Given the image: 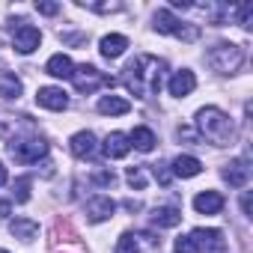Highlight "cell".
Masks as SVG:
<instances>
[{
    "mask_svg": "<svg viewBox=\"0 0 253 253\" xmlns=\"http://www.w3.org/2000/svg\"><path fill=\"white\" fill-rule=\"evenodd\" d=\"M128 110H131L128 98H119V95H101L98 98V113H104V116H122Z\"/></svg>",
    "mask_w": 253,
    "mask_h": 253,
    "instance_id": "obj_19",
    "label": "cell"
},
{
    "mask_svg": "<svg viewBox=\"0 0 253 253\" xmlns=\"http://www.w3.org/2000/svg\"><path fill=\"white\" fill-rule=\"evenodd\" d=\"M81 6H89L95 12H116L119 9V3H81Z\"/></svg>",
    "mask_w": 253,
    "mask_h": 253,
    "instance_id": "obj_30",
    "label": "cell"
},
{
    "mask_svg": "<svg viewBox=\"0 0 253 253\" xmlns=\"http://www.w3.org/2000/svg\"><path fill=\"white\" fill-rule=\"evenodd\" d=\"M128 152H131V140H128V134L113 131V134L104 137V155H107V158H125Z\"/></svg>",
    "mask_w": 253,
    "mask_h": 253,
    "instance_id": "obj_13",
    "label": "cell"
},
{
    "mask_svg": "<svg viewBox=\"0 0 253 253\" xmlns=\"http://www.w3.org/2000/svg\"><path fill=\"white\" fill-rule=\"evenodd\" d=\"M194 86H197V78H194V72H188V69L176 72V75L170 78V84H167L170 95H176V98H182V95H191V92H194Z\"/></svg>",
    "mask_w": 253,
    "mask_h": 253,
    "instance_id": "obj_14",
    "label": "cell"
},
{
    "mask_svg": "<svg viewBox=\"0 0 253 253\" xmlns=\"http://www.w3.org/2000/svg\"><path fill=\"white\" fill-rule=\"evenodd\" d=\"M92 185L113 188V185H116V176H113V170H95V173H92Z\"/></svg>",
    "mask_w": 253,
    "mask_h": 253,
    "instance_id": "obj_27",
    "label": "cell"
},
{
    "mask_svg": "<svg viewBox=\"0 0 253 253\" xmlns=\"http://www.w3.org/2000/svg\"><path fill=\"white\" fill-rule=\"evenodd\" d=\"M9 155L18 164H36L39 158L48 155V143L42 137H27V140H12L9 143Z\"/></svg>",
    "mask_w": 253,
    "mask_h": 253,
    "instance_id": "obj_6",
    "label": "cell"
},
{
    "mask_svg": "<svg viewBox=\"0 0 253 253\" xmlns=\"http://www.w3.org/2000/svg\"><path fill=\"white\" fill-rule=\"evenodd\" d=\"M125 179H128V185H131V188H137V191H143V188H146V173H143V167H128Z\"/></svg>",
    "mask_w": 253,
    "mask_h": 253,
    "instance_id": "obj_25",
    "label": "cell"
},
{
    "mask_svg": "<svg viewBox=\"0 0 253 253\" xmlns=\"http://www.w3.org/2000/svg\"><path fill=\"white\" fill-rule=\"evenodd\" d=\"M217 250H223V232L220 229L197 226L191 235L176 238V253H217Z\"/></svg>",
    "mask_w": 253,
    "mask_h": 253,
    "instance_id": "obj_3",
    "label": "cell"
},
{
    "mask_svg": "<svg viewBox=\"0 0 253 253\" xmlns=\"http://www.w3.org/2000/svg\"><path fill=\"white\" fill-rule=\"evenodd\" d=\"M9 211H12V206H9V203H6V200H0V217H6V214H9Z\"/></svg>",
    "mask_w": 253,
    "mask_h": 253,
    "instance_id": "obj_33",
    "label": "cell"
},
{
    "mask_svg": "<svg viewBox=\"0 0 253 253\" xmlns=\"http://www.w3.org/2000/svg\"><path fill=\"white\" fill-rule=\"evenodd\" d=\"M164 60L152 57V54H140L134 57L128 66H125V75H122V84L134 98H149L161 89V75H164Z\"/></svg>",
    "mask_w": 253,
    "mask_h": 253,
    "instance_id": "obj_1",
    "label": "cell"
},
{
    "mask_svg": "<svg viewBox=\"0 0 253 253\" xmlns=\"http://www.w3.org/2000/svg\"><path fill=\"white\" fill-rule=\"evenodd\" d=\"M152 223H155L158 229H173V226L182 223V211L173 209V206H161V209L152 211Z\"/></svg>",
    "mask_w": 253,
    "mask_h": 253,
    "instance_id": "obj_18",
    "label": "cell"
},
{
    "mask_svg": "<svg viewBox=\"0 0 253 253\" xmlns=\"http://www.w3.org/2000/svg\"><path fill=\"white\" fill-rule=\"evenodd\" d=\"M116 253H161V238L149 229H134V232H122Z\"/></svg>",
    "mask_w": 253,
    "mask_h": 253,
    "instance_id": "obj_4",
    "label": "cell"
},
{
    "mask_svg": "<svg viewBox=\"0 0 253 253\" xmlns=\"http://www.w3.org/2000/svg\"><path fill=\"white\" fill-rule=\"evenodd\" d=\"M36 9H39L42 15H57V12H60V3H36Z\"/></svg>",
    "mask_w": 253,
    "mask_h": 253,
    "instance_id": "obj_31",
    "label": "cell"
},
{
    "mask_svg": "<svg viewBox=\"0 0 253 253\" xmlns=\"http://www.w3.org/2000/svg\"><path fill=\"white\" fill-rule=\"evenodd\" d=\"M155 30H158V33H167V36H179V39H185V42H194V39L200 36L197 27L182 24V21H179L173 12H167V9H158V12H155Z\"/></svg>",
    "mask_w": 253,
    "mask_h": 253,
    "instance_id": "obj_7",
    "label": "cell"
},
{
    "mask_svg": "<svg viewBox=\"0 0 253 253\" xmlns=\"http://www.w3.org/2000/svg\"><path fill=\"white\" fill-rule=\"evenodd\" d=\"M128 140H131V146L134 149H140V152H152L155 149V134H152V128H134L131 134H128Z\"/></svg>",
    "mask_w": 253,
    "mask_h": 253,
    "instance_id": "obj_23",
    "label": "cell"
},
{
    "mask_svg": "<svg viewBox=\"0 0 253 253\" xmlns=\"http://www.w3.org/2000/svg\"><path fill=\"white\" fill-rule=\"evenodd\" d=\"M200 170H203V164H200V158H194V155H179V158L173 161V176L194 179V176H200Z\"/></svg>",
    "mask_w": 253,
    "mask_h": 253,
    "instance_id": "obj_20",
    "label": "cell"
},
{
    "mask_svg": "<svg viewBox=\"0 0 253 253\" xmlns=\"http://www.w3.org/2000/svg\"><path fill=\"white\" fill-rule=\"evenodd\" d=\"M0 253H6V250H0Z\"/></svg>",
    "mask_w": 253,
    "mask_h": 253,
    "instance_id": "obj_37",
    "label": "cell"
},
{
    "mask_svg": "<svg viewBox=\"0 0 253 253\" xmlns=\"http://www.w3.org/2000/svg\"><path fill=\"white\" fill-rule=\"evenodd\" d=\"M69 149H72V155H75V158H92V155L98 152L95 134H92V131H78V134L72 137Z\"/></svg>",
    "mask_w": 253,
    "mask_h": 253,
    "instance_id": "obj_12",
    "label": "cell"
},
{
    "mask_svg": "<svg viewBox=\"0 0 253 253\" xmlns=\"http://www.w3.org/2000/svg\"><path fill=\"white\" fill-rule=\"evenodd\" d=\"M113 211H116V203L110 197H92L86 203V220L89 223H101V220L113 217Z\"/></svg>",
    "mask_w": 253,
    "mask_h": 253,
    "instance_id": "obj_10",
    "label": "cell"
},
{
    "mask_svg": "<svg viewBox=\"0 0 253 253\" xmlns=\"http://www.w3.org/2000/svg\"><path fill=\"white\" fill-rule=\"evenodd\" d=\"M45 72H48V75H54V78H72L75 66H72V60H69L66 54H54V57L48 60Z\"/></svg>",
    "mask_w": 253,
    "mask_h": 253,
    "instance_id": "obj_22",
    "label": "cell"
},
{
    "mask_svg": "<svg viewBox=\"0 0 253 253\" xmlns=\"http://www.w3.org/2000/svg\"><path fill=\"white\" fill-rule=\"evenodd\" d=\"M12 194H15V203H27V200H30V179L21 176V179L12 185Z\"/></svg>",
    "mask_w": 253,
    "mask_h": 253,
    "instance_id": "obj_26",
    "label": "cell"
},
{
    "mask_svg": "<svg viewBox=\"0 0 253 253\" xmlns=\"http://www.w3.org/2000/svg\"><path fill=\"white\" fill-rule=\"evenodd\" d=\"M0 185H6V167L0 164Z\"/></svg>",
    "mask_w": 253,
    "mask_h": 253,
    "instance_id": "obj_36",
    "label": "cell"
},
{
    "mask_svg": "<svg viewBox=\"0 0 253 253\" xmlns=\"http://www.w3.org/2000/svg\"><path fill=\"white\" fill-rule=\"evenodd\" d=\"M0 95L3 98H18L21 95V81L12 72H0Z\"/></svg>",
    "mask_w": 253,
    "mask_h": 253,
    "instance_id": "obj_24",
    "label": "cell"
},
{
    "mask_svg": "<svg viewBox=\"0 0 253 253\" xmlns=\"http://www.w3.org/2000/svg\"><path fill=\"white\" fill-rule=\"evenodd\" d=\"M72 84H75V89L78 92H95L98 86H107V84H113L104 72H98L95 66H81V69H75L72 72Z\"/></svg>",
    "mask_w": 253,
    "mask_h": 253,
    "instance_id": "obj_8",
    "label": "cell"
},
{
    "mask_svg": "<svg viewBox=\"0 0 253 253\" xmlns=\"http://www.w3.org/2000/svg\"><path fill=\"white\" fill-rule=\"evenodd\" d=\"M197 128L214 146H229L235 140V125H232V119L220 107H203V110H197Z\"/></svg>",
    "mask_w": 253,
    "mask_h": 253,
    "instance_id": "obj_2",
    "label": "cell"
},
{
    "mask_svg": "<svg viewBox=\"0 0 253 253\" xmlns=\"http://www.w3.org/2000/svg\"><path fill=\"white\" fill-rule=\"evenodd\" d=\"M241 63H244V51H241L238 45H232V42H220V45H214V48L209 51V66H211L214 72H220V75L238 72Z\"/></svg>",
    "mask_w": 253,
    "mask_h": 253,
    "instance_id": "obj_5",
    "label": "cell"
},
{
    "mask_svg": "<svg viewBox=\"0 0 253 253\" xmlns=\"http://www.w3.org/2000/svg\"><path fill=\"white\" fill-rule=\"evenodd\" d=\"M194 3H188V0H173V9H191Z\"/></svg>",
    "mask_w": 253,
    "mask_h": 253,
    "instance_id": "obj_34",
    "label": "cell"
},
{
    "mask_svg": "<svg viewBox=\"0 0 253 253\" xmlns=\"http://www.w3.org/2000/svg\"><path fill=\"white\" fill-rule=\"evenodd\" d=\"M241 209H244V214H247V217H253V203H250V191H244V197H241Z\"/></svg>",
    "mask_w": 253,
    "mask_h": 253,
    "instance_id": "obj_32",
    "label": "cell"
},
{
    "mask_svg": "<svg viewBox=\"0 0 253 253\" xmlns=\"http://www.w3.org/2000/svg\"><path fill=\"white\" fill-rule=\"evenodd\" d=\"M238 24L244 30H250V24H253V3H241L238 6Z\"/></svg>",
    "mask_w": 253,
    "mask_h": 253,
    "instance_id": "obj_28",
    "label": "cell"
},
{
    "mask_svg": "<svg viewBox=\"0 0 253 253\" xmlns=\"http://www.w3.org/2000/svg\"><path fill=\"white\" fill-rule=\"evenodd\" d=\"M9 232H12L15 238H21V241H33L36 232H39V223L30 220V217H15V220L9 223Z\"/></svg>",
    "mask_w": 253,
    "mask_h": 253,
    "instance_id": "obj_21",
    "label": "cell"
},
{
    "mask_svg": "<svg viewBox=\"0 0 253 253\" xmlns=\"http://www.w3.org/2000/svg\"><path fill=\"white\" fill-rule=\"evenodd\" d=\"M39 42H42V33H39L33 24L18 21L15 33H12V48H15L18 54H33V51L39 48Z\"/></svg>",
    "mask_w": 253,
    "mask_h": 253,
    "instance_id": "obj_9",
    "label": "cell"
},
{
    "mask_svg": "<svg viewBox=\"0 0 253 253\" xmlns=\"http://www.w3.org/2000/svg\"><path fill=\"white\" fill-rule=\"evenodd\" d=\"M223 179L232 185V188H244L247 182H250V167H247V161H229L226 167H223Z\"/></svg>",
    "mask_w": 253,
    "mask_h": 253,
    "instance_id": "obj_15",
    "label": "cell"
},
{
    "mask_svg": "<svg viewBox=\"0 0 253 253\" xmlns=\"http://www.w3.org/2000/svg\"><path fill=\"white\" fill-rule=\"evenodd\" d=\"M152 173H155V179H158L161 185H170V179H173V173H170L164 164H152Z\"/></svg>",
    "mask_w": 253,
    "mask_h": 253,
    "instance_id": "obj_29",
    "label": "cell"
},
{
    "mask_svg": "<svg viewBox=\"0 0 253 253\" xmlns=\"http://www.w3.org/2000/svg\"><path fill=\"white\" fill-rule=\"evenodd\" d=\"M194 209H197L200 214H217V211L223 209V197H220L217 191H203V194L194 197Z\"/></svg>",
    "mask_w": 253,
    "mask_h": 253,
    "instance_id": "obj_16",
    "label": "cell"
},
{
    "mask_svg": "<svg viewBox=\"0 0 253 253\" xmlns=\"http://www.w3.org/2000/svg\"><path fill=\"white\" fill-rule=\"evenodd\" d=\"M98 48H101V57H104V60H116V57L125 54V48H128V39L119 36V33H110V36H104V39L98 42Z\"/></svg>",
    "mask_w": 253,
    "mask_h": 253,
    "instance_id": "obj_17",
    "label": "cell"
},
{
    "mask_svg": "<svg viewBox=\"0 0 253 253\" xmlns=\"http://www.w3.org/2000/svg\"><path fill=\"white\" fill-rule=\"evenodd\" d=\"M125 209H128V211H137L140 203H137V200H125Z\"/></svg>",
    "mask_w": 253,
    "mask_h": 253,
    "instance_id": "obj_35",
    "label": "cell"
},
{
    "mask_svg": "<svg viewBox=\"0 0 253 253\" xmlns=\"http://www.w3.org/2000/svg\"><path fill=\"white\" fill-rule=\"evenodd\" d=\"M36 101H39V107H48V110H66L69 107V95L60 86H42L36 92Z\"/></svg>",
    "mask_w": 253,
    "mask_h": 253,
    "instance_id": "obj_11",
    "label": "cell"
}]
</instances>
